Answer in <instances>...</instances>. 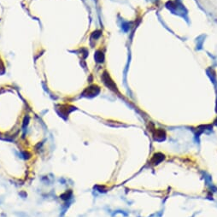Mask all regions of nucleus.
<instances>
[{"label":"nucleus","instance_id":"4","mask_svg":"<svg viewBox=\"0 0 217 217\" xmlns=\"http://www.w3.org/2000/svg\"><path fill=\"white\" fill-rule=\"evenodd\" d=\"M87 93H85L86 96H96L98 92H99V88L96 86H93V87H89L86 91Z\"/></svg>","mask_w":217,"mask_h":217},{"label":"nucleus","instance_id":"6","mask_svg":"<svg viewBox=\"0 0 217 217\" xmlns=\"http://www.w3.org/2000/svg\"><path fill=\"white\" fill-rule=\"evenodd\" d=\"M104 188H105V187H104V186H103V187H102V186H96V187H94V189H96L97 191H98L99 192H105L106 191L104 190Z\"/></svg>","mask_w":217,"mask_h":217},{"label":"nucleus","instance_id":"2","mask_svg":"<svg viewBox=\"0 0 217 217\" xmlns=\"http://www.w3.org/2000/svg\"><path fill=\"white\" fill-rule=\"evenodd\" d=\"M103 80H104V84H105L110 90H112V91H117V88H116V84L113 82V80L110 79V77H109V75H108V74L104 73V75H103Z\"/></svg>","mask_w":217,"mask_h":217},{"label":"nucleus","instance_id":"3","mask_svg":"<svg viewBox=\"0 0 217 217\" xmlns=\"http://www.w3.org/2000/svg\"><path fill=\"white\" fill-rule=\"evenodd\" d=\"M165 159V155L161 153V152H157L155 153L153 156H152L151 159V163L153 166L158 165L159 163H161L162 161Z\"/></svg>","mask_w":217,"mask_h":217},{"label":"nucleus","instance_id":"5","mask_svg":"<svg viewBox=\"0 0 217 217\" xmlns=\"http://www.w3.org/2000/svg\"><path fill=\"white\" fill-rule=\"evenodd\" d=\"M71 197H72V191H66L63 194H62V195L60 196V197L63 200H69Z\"/></svg>","mask_w":217,"mask_h":217},{"label":"nucleus","instance_id":"1","mask_svg":"<svg viewBox=\"0 0 217 217\" xmlns=\"http://www.w3.org/2000/svg\"><path fill=\"white\" fill-rule=\"evenodd\" d=\"M152 137H153V139L155 141L162 142L166 139L167 134H166L165 130H163L162 128H158V129H155L152 132Z\"/></svg>","mask_w":217,"mask_h":217}]
</instances>
